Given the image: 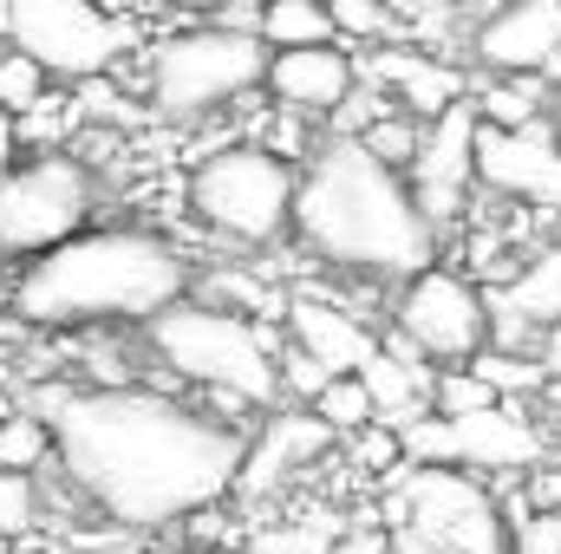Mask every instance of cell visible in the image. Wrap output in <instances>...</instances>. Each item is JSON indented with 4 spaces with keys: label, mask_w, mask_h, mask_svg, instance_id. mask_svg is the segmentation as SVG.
Returning <instances> with one entry per match:
<instances>
[{
    "label": "cell",
    "mask_w": 561,
    "mask_h": 554,
    "mask_svg": "<svg viewBox=\"0 0 561 554\" xmlns=\"http://www.w3.org/2000/svg\"><path fill=\"white\" fill-rule=\"evenodd\" d=\"M39 529V476L0 470V542H26Z\"/></svg>",
    "instance_id": "4dcf8cb0"
},
{
    "label": "cell",
    "mask_w": 561,
    "mask_h": 554,
    "mask_svg": "<svg viewBox=\"0 0 561 554\" xmlns=\"http://www.w3.org/2000/svg\"><path fill=\"white\" fill-rule=\"evenodd\" d=\"M549 131H556V143H561V85H556V99H549Z\"/></svg>",
    "instance_id": "74e56055"
},
{
    "label": "cell",
    "mask_w": 561,
    "mask_h": 554,
    "mask_svg": "<svg viewBox=\"0 0 561 554\" xmlns=\"http://www.w3.org/2000/svg\"><path fill=\"white\" fill-rule=\"evenodd\" d=\"M280 333H287L294 353L320 359L327 372H359V366L379 353V326L359 320L346 300H327V293H287Z\"/></svg>",
    "instance_id": "2e32d148"
},
{
    "label": "cell",
    "mask_w": 561,
    "mask_h": 554,
    "mask_svg": "<svg viewBox=\"0 0 561 554\" xmlns=\"http://www.w3.org/2000/svg\"><path fill=\"white\" fill-rule=\"evenodd\" d=\"M268 59H275V46L255 26H222V20L183 26V33H170L144 53L150 112L170 118V125H203L222 105L249 99L268 79Z\"/></svg>",
    "instance_id": "8992f818"
},
{
    "label": "cell",
    "mask_w": 561,
    "mask_h": 554,
    "mask_svg": "<svg viewBox=\"0 0 561 554\" xmlns=\"http://www.w3.org/2000/svg\"><path fill=\"white\" fill-rule=\"evenodd\" d=\"M399 443H405V463H457L477 476H529L549 457V430L523 412V399H503L470 417L424 412L399 430Z\"/></svg>",
    "instance_id": "9c48e42d"
},
{
    "label": "cell",
    "mask_w": 561,
    "mask_h": 554,
    "mask_svg": "<svg viewBox=\"0 0 561 554\" xmlns=\"http://www.w3.org/2000/svg\"><path fill=\"white\" fill-rule=\"evenodd\" d=\"M477 131H483V118H477L470 99L450 105V112H437L424 125V143H419V157H412V170H405V183H412V196H419V209L431 216L437 235L457 229L463 209H470V189H477Z\"/></svg>",
    "instance_id": "7c38bea8"
},
{
    "label": "cell",
    "mask_w": 561,
    "mask_h": 554,
    "mask_svg": "<svg viewBox=\"0 0 561 554\" xmlns=\"http://www.w3.org/2000/svg\"><path fill=\"white\" fill-rule=\"evenodd\" d=\"M190 293V262L157 229H85L20 262L7 313L26 333H112L150 326Z\"/></svg>",
    "instance_id": "3957f363"
},
{
    "label": "cell",
    "mask_w": 561,
    "mask_h": 554,
    "mask_svg": "<svg viewBox=\"0 0 561 554\" xmlns=\"http://www.w3.org/2000/svg\"><path fill=\"white\" fill-rule=\"evenodd\" d=\"M379 516L399 549L419 554H510V516L490 476L457 463H399L379 483Z\"/></svg>",
    "instance_id": "5b68a950"
},
{
    "label": "cell",
    "mask_w": 561,
    "mask_h": 554,
    "mask_svg": "<svg viewBox=\"0 0 561 554\" xmlns=\"http://www.w3.org/2000/svg\"><path fill=\"white\" fill-rule=\"evenodd\" d=\"M477 189L523 203L536 216H561V143L549 131V118L523 125V131L483 125L477 131Z\"/></svg>",
    "instance_id": "4fadbf2b"
},
{
    "label": "cell",
    "mask_w": 561,
    "mask_h": 554,
    "mask_svg": "<svg viewBox=\"0 0 561 554\" xmlns=\"http://www.w3.org/2000/svg\"><path fill=\"white\" fill-rule=\"evenodd\" d=\"M463 59L477 72H542L561 85V0H496L470 20Z\"/></svg>",
    "instance_id": "5bb4252c"
},
{
    "label": "cell",
    "mask_w": 561,
    "mask_h": 554,
    "mask_svg": "<svg viewBox=\"0 0 561 554\" xmlns=\"http://www.w3.org/2000/svg\"><path fill=\"white\" fill-rule=\"evenodd\" d=\"M53 463V424L26 405L0 412V470H46Z\"/></svg>",
    "instance_id": "d4e9b609"
},
{
    "label": "cell",
    "mask_w": 561,
    "mask_h": 554,
    "mask_svg": "<svg viewBox=\"0 0 561 554\" xmlns=\"http://www.w3.org/2000/svg\"><path fill=\"white\" fill-rule=\"evenodd\" d=\"M7 46L33 53L66 85H85L118 66L131 26L99 0H7Z\"/></svg>",
    "instance_id": "30bf717a"
},
{
    "label": "cell",
    "mask_w": 561,
    "mask_h": 554,
    "mask_svg": "<svg viewBox=\"0 0 561 554\" xmlns=\"http://www.w3.org/2000/svg\"><path fill=\"white\" fill-rule=\"evenodd\" d=\"M386 554H419V549H399V542H392V549H386Z\"/></svg>",
    "instance_id": "ab89813d"
},
{
    "label": "cell",
    "mask_w": 561,
    "mask_h": 554,
    "mask_svg": "<svg viewBox=\"0 0 561 554\" xmlns=\"http://www.w3.org/2000/svg\"><path fill=\"white\" fill-rule=\"evenodd\" d=\"M346 450H353V463H359L366 476H379V483H386V476L405 463V443H399V430H392V424H379V417H373L366 430H353V437H346Z\"/></svg>",
    "instance_id": "1f68e13d"
},
{
    "label": "cell",
    "mask_w": 561,
    "mask_h": 554,
    "mask_svg": "<svg viewBox=\"0 0 561 554\" xmlns=\"http://www.w3.org/2000/svg\"><path fill=\"white\" fill-rule=\"evenodd\" d=\"M333 443H340V437L313 417V405H300V412H268L262 430L249 437V457H242L236 489H242V496H275L287 476H300L307 463H320Z\"/></svg>",
    "instance_id": "ac0fdd59"
},
{
    "label": "cell",
    "mask_w": 561,
    "mask_h": 554,
    "mask_svg": "<svg viewBox=\"0 0 561 554\" xmlns=\"http://www.w3.org/2000/svg\"><path fill=\"white\" fill-rule=\"evenodd\" d=\"M477 372H483V385L496 392V399H542L549 392V372H542V359L536 353H503V346H483L477 359H470Z\"/></svg>",
    "instance_id": "cb8c5ba5"
},
{
    "label": "cell",
    "mask_w": 561,
    "mask_h": 554,
    "mask_svg": "<svg viewBox=\"0 0 561 554\" xmlns=\"http://www.w3.org/2000/svg\"><path fill=\"white\" fill-rule=\"evenodd\" d=\"M300 249L353 280H412L437 262V229L419 209L405 170L379 163L359 138H320L294 189Z\"/></svg>",
    "instance_id": "7a4b0ae2"
},
{
    "label": "cell",
    "mask_w": 561,
    "mask_h": 554,
    "mask_svg": "<svg viewBox=\"0 0 561 554\" xmlns=\"http://www.w3.org/2000/svg\"><path fill=\"white\" fill-rule=\"evenodd\" d=\"M549 99H556V79H542V72H477L470 79V105L496 131L542 125L549 118Z\"/></svg>",
    "instance_id": "ffe728a7"
},
{
    "label": "cell",
    "mask_w": 561,
    "mask_h": 554,
    "mask_svg": "<svg viewBox=\"0 0 561 554\" xmlns=\"http://www.w3.org/2000/svg\"><path fill=\"white\" fill-rule=\"evenodd\" d=\"M150 359L183 379L203 399H236L249 412H275L280 405V346L287 333H275L268 320H249L222 300H176L144 326Z\"/></svg>",
    "instance_id": "277c9868"
},
{
    "label": "cell",
    "mask_w": 561,
    "mask_h": 554,
    "mask_svg": "<svg viewBox=\"0 0 561 554\" xmlns=\"http://www.w3.org/2000/svg\"><path fill=\"white\" fill-rule=\"evenodd\" d=\"M13 143H20V125L0 112V183H7V170H13Z\"/></svg>",
    "instance_id": "d590c367"
},
{
    "label": "cell",
    "mask_w": 561,
    "mask_h": 554,
    "mask_svg": "<svg viewBox=\"0 0 561 554\" xmlns=\"http://www.w3.org/2000/svg\"><path fill=\"white\" fill-rule=\"evenodd\" d=\"M26 412L53 424L59 483L125 535L176 529L236 496L249 430L150 385H39Z\"/></svg>",
    "instance_id": "6da1fadb"
},
{
    "label": "cell",
    "mask_w": 561,
    "mask_h": 554,
    "mask_svg": "<svg viewBox=\"0 0 561 554\" xmlns=\"http://www.w3.org/2000/svg\"><path fill=\"white\" fill-rule=\"evenodd\" d=\"M490 313H516L529 326H556L561 320V242H542L516 262V275L490 287Z\"/></svg>",
    "instance_id": "d6986e66"
},
{
    "label": "cell",
    "mask_w": 561,
    "mask_h": 554,
    "mask_svg": "<svg viewBox=\"0 0 561 554\" xmlns=\"http://www.w3.org/2000/svg\"><path fill=\"white\" fill-rule=\"evenodd\" d=\"M268 99L294 118H333L353 85H359V59L346 46H287L268 59Z\"/></svg>",
    "instance_id": "e0dca14e"
},
{
    "label": "cell",
    "mask_w": 561,
    "mask_h": 554,
    "mask_svg": "<svg viewBox=\"0 0 561 554\" xmlns=\"http://www.w3.org/2000/svg\"><path fill=\"white\" fill-rule=\"evenodd\" d=\"M0 554H7V542H0Z\"/></svg>",
    "instance_id": "60d3db41"
},
{
    "label": "cell",
    "mask_w": 561,
    "mask_h": 554,
    "mask_svg": "<svg viewBox=\"0 0 561 554\" xmlns=\"http://www.w3.org/2000/svg\"><path fill=\"white\" fill-rule=\"evenodd\" d=\"M346 529H340V516H327V509H313L307 522H294V529H255V542L249 554H333Z\"/></svg>",
    "instance_id": "83f0119b"
},
{
    "label": "cell",
    "mask_w": 561,
    "mask_h": 554,
    "mask_svg": "<svg viewBox=\"0 0 561 554\" xmlns=\"http://www.w3.org/2000/svg\"><path fill=\"white\" fill-rule=\"evenodd\" d=\"M46 85H53V72H46L33 53H20V46L0 53V112H7V118H26V112L46 99Z\"/></svg>",
    "instance_id": "f1b7e54d"
},
{
    "label": "cell",
    "mask_w": 561,
    "mask_h": 554,
    "mask_svg": "<svg viewBox=\"0 0 561 554\" xmlns=\"http://www.w3.org/2000/svg\"><path fill=\"white\" fill-rule=\"evenodd\" d=\"M359 79H373L379 92H392L412 118H437V112H450V105H463L470 99V66L463 59H444V53H431V46H366V59H359Z\"/></svg>",
    "instance_id": "9a60e30c"
},
{
    "label": "cell",
    "mask_w": 561,
    "mask_h": 554,
    "mask_svg": "<svg viewBox=\"0 0 561 554\" xmlns=\"http://www.w3.org/2000/svg\"><path fill=\"white\" fill-rule=\"evenodd\" d=\"M170 554H229V549H170Z\"/></svg>",
    "instance_id": "f35d334b"
},
{
    "label": "cell",
    "mask_w": 561,
    "mask_h": 554,
    "mask_svg": "<svg viewBox=\"0 0 561 554\" xmlns=\"http://www.w3.org/2000/svg\"><path fill=\"white\" fill-rule=\"evenodd\" d=\"M399 26H405V46H431L444 59H463L457 46H470V26H463V0H392ZM470 66V59H463Z\"/></svg>",
    "instance_id": "44dd1931"
},
{
    "label": "cell",
    "mask_w": 561,
    "mask_h": 554,
    "mask_svg": "<svg viewBox=\"0 0 561 554\" xmlns=\"http://www.w3.org/2000/svg\"><path fill=\"white\" fill-rule=\"evenodd\" d=\"M209 7H216L222 26H255V13H262L268 0H209Z\"/></svg>",
    "instance_id": "836d02e7"
},
{
    "label": "cell",
    "mask_w": 561,
    "mask_h": 554,
    "mask_svg": "<svg viewBox=\"0 0 561 554\" xmlns=\"http://www.w3.org/2000/svg\"><path fill=\"white\" fill-rule=\"evenodd\" d=\"M327 13H333V33H340L346 53H353V46L366 53V46H399V39H405L392 0H327Z\"/></svg>",
    "instance_id": "603a6c76"
},
{
    "label": "cell",
    "mask_w": 561,
    "mask_h": 554,
    "mask_svg": "<svg viewBox=\"0 0 561 554\" xmlns=\"http://www.w3.org/2000/svg\"><path fill=\"white\" fill-rule=\"evenodd\" d=\"M536 359H542L549 385H561V320H556V326H542V346H536Z\"/></svg>",
    "instance_id": "e575fe53"
},
{
    "label": "cell",
    "mask_w": 561,
    "mask_h": 554,
    "mask_svg": "<svg viewBox=\"0 0 561 554\" xmlns=\"http://www.w3.org/2000/svg\"><path fill=\"white\" fill-rule=\"evenodd\" d=\"M510 554H561V509H523L510 516Z\"/></svg>",
    "instance_id": "d6a6232c"
},
{
    "label": "cell",
    "mask_w": 561,
    "mask_h": 554,
    "mask_svg": "<svg viewBox=\"0 0 561 554\" xmlns=\"http://www.w3.org/2000/svg\"><path fill=\"white\" fill-rule=\"evenodd\" d=\"M412 346H419L431 366H463L490 346V293L457 268H424V275L399 280L392 293V320Z\"/></svg>",
    "instance_id": "8fae6325"
},
{
    "label": "cell",
    "mask_w": 561,
    "mask_h": 554,
    "mask_svg": "<svg viewBox=\"0 0 561 554\" xmlns=\"http://www.w3.org/2000/svg\"><path fill=\"white\" fill-rule=\"evenodd\" d=\"M313 417H320L333 437H353V430H366L379 412H373V392L359 385V372H340V379H327V385H320Z\"/></svg>",
    "instance_id": "484cf974"
},
{
    "label": "cell",
    "mask_w": 561,
    "mask_h": 554,
    "mask_svg": "<svg viewBox=\"0 0 561 554\" xmlns=\"http://www.w3.org/2000/svg\"><path fill=\"white\" fill-rule=\"evenodd\" d=\"M359 143H366L379 163H392V170H412V157H419V143H424V118H412L405 105H392L379 125H366V131H359Z\"/></svg>",
    "instance_id": "f546056e"
},
{
    "label": "cell",
    "mask_w": 561,
    "mask_h": 554,
    "mask_svg": "<svg viewBox=\"0 0 561 554\" xmlns=\"http://www.w3.org/2000/svg\"><path fill=\"white\" fill-rule=\"evenodd\" d=\"M294 189L300 170L287 163V150L216 143L190 170V216L236 249H275L280 235H294Z\"/></svg>",
    "instance_id": "52a82bcc"
},
{
    "label": "cell",
    "mask_w": 561,
    "mask_h": 554,
    "mask_svg": "<svg viewBox=\"0 0 561 554\" xmlns=\"http://www.w3.org/2000/svg\"><path fill=\"white\" fill-rule=\"evenodd\" d=\"M92 170L72 150H33L0 183V262H33L92 229Z\"/></svg>",
    "instance_id": "ba28073f"
},
{
    "label": "cell",
    "mask_w": 561,
    "mask_h": 554,
    "mask_svg": "<svg viewBox=\"0 0 561 554\" xmlns=\"http://www.w3.org/2000/svg\"><path fill=\"white\" fill-rule=\"evenodd\" d=\"M255 33H262L275 53H287V46H340L327 0H268V7L255 13Z\"/></svg>",
    "instance_id": "7402d4cb"
},
{
    "label": "cell",
    "mask_w": 561,
    "mask_h": 554,
    "mask_svg": "<svg viewBox=\"0 0 561 554\" xmlns=\"http://www.w3.org/2000/svg\"><path fill=\"white\" fill-rule=\"evenodd\" d=\"M20 339H26V326H20V320H13V313H0V359H7V353H13V346H20Z\"/></svg>",
    "instance_id": "8d00e7d4"
},
{
    "label": "cell",
    "mask_w": 561,
    "mask_h": 554,
    "mask_svg": "<svg viewBox=\"0 0 561 554\" xmlns=\"http://www.w3.org/2000/svg\"><path fill=\"white\" fill-rule=\"evenodd\" d=\"M490 405H503L490 385H483V372L463 359V366H437V379H431V412L437 417H470V412H490Z\"/></svg>",
    "instance_id": "4316f807"
}]
</instances>
